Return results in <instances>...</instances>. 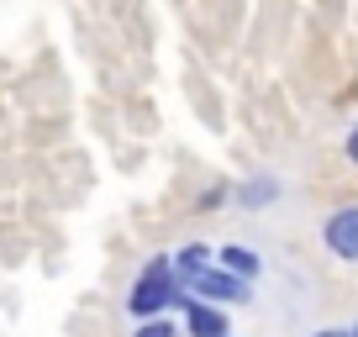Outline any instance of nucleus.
Masks as SVG:
<instances>
[{"instance_id":"f257e3e1","label":"nucleus","mask_w":358,"mask_h":337,"mask_svg":"<svg viewBox=\"0 0 358 337\" xmlns=\"http://www.w3.org/2000/svg\"><path fill=\"white\" fill-rule=\"evenodd\" d=\"M185 301H190V285L179 280L174 253H158V259H148L143 269H137L132 290H127V316H132V322H148V316L179 311Z\"/></svg>"},{"instance_id":"f03ea898","label":"nucleus","mask_w":358,"mask_h":337,"mask_svg":"<svg viewBox=\"0 0 358 337\" xmlns=\"http://www.w3.org/2000/svg\"><path fill=\"white\" fill-rule=\"evenodd\" d=\"M322 248L337 264L358 269V201H348V206H337V211L322 216Z\"/></svg>"},{"instance_id":"7ed1b4c3","label":"nucleus","mask_w":358,"mask_h":337,"mask_svg":"<svg viewBox=\"0 0 358 337\" xmlns=\"http://www.w3.org/2000/svg\"><path fill=\"white\" fill-rule=\"evenodd\" d=\"M190 295H201V301H216V306H248V301H253V280L232 274L227 264H211V269H206L201 280L190 285Z\"/></svg>"},{"instance_id":"20e7f679","label":"nucleus","mask_w":358,"mask_h":337,"mask_svg":"<svg viewBox=\"0 0 358 337\" xmlns=\"http://www.w3.org/2000/svg\"><path fill=\"white\" fill-rule=\"evenodd\" d=\"M179 311H185V332H190V337H232L227 306H216V301H201V295H190V301L179 306Z\"/></svg>"},{"instance_id":"39448f33","label":"nucleus","mask_w":358,"mask_h":337,"mask_svg":"<svg viewBox=\"0 0 358 337\" xmlns=\"http://www.w3.org/2000/svg\"><path fill=\"white\" fill-rule=\"evenodd\" d=\"M285 195V185H280V174H248L243 185H232V201H237V211H268V206Z\"/></svg>"},{"instance_id":"423d86ee","label":"nucleus","mask_w":358,"mask_h":337,"mask_svg":"<svg viewBox=\"0 0 358 337\" xmlns=\"http://www.w3.org/2000/svg\"><path fill=\"white\" fill-rule=\"evenodd\" d=\"M211 264H216V248H211V243H201V237H195V243H179V248H174V269H179V280H185V285H195L206 269H211Z\"/></svg>"},{"instance_id":"0eeeda50","label":"nucleus","mask_w":358,"mask_h":337,"mask_svg":"<svg viewBox=\"0 0 358 337\" xmlns=\"http://www.w3.org/2000/svg\"><path fill=\"white\" fill-rule=\"evenodd\" d=\"M216 264H227V269L243 274V280H258V274H264V253H258L253 243H222L216 248Z\"/></svg>"},{"instance_id":"6e6552de","label":"nucleus","mask_w":358,"mask_h":337,"mask_svg":"<svg viewBox=\"0 0 358 337\" xmlns=\"http://www.w3.org/2000/svg\"><path fill=\"white\" fill-rule=\"evenodd\" d=\"M132 337H190V332H185L174 316H148V322H137Z\"/></svg>"},{"instance_id":"1a4fd4ad","label":"nucleus","mask_w":358,"mask_h":337,"mask_svg":"<svg viewBox=\"0 0 358 337\" xmlns=\"http://www.w3.org/2000/svg\"><path fill=\"white\" fill-rule=\"evenodd\" d=\"M343 153H348V164H353V168H358V122H353V127H348V137H343Z\"/></svg>"},{"instance_id":"9d476101","label":"nucleus","mask_w":358,"mask_h":337,"mask_svg":"<svg viewBox=\"0 0 358 337\" xmlns=\"http://www.w3.org/2000/svg\"><path fill=\"white\" fill-rule=\"evenodd\" d=\"M306 337H353V327H316V332H306Z\"/></svg>"},{"instance_id":"9b49d317","label":"nucleus","mask_w":358,"mask_h":337,"mask_svg":"<svg viewBox=\"0 0 358 337\" xmlns=\"http://www.w3.org/2000/svg\"><path fill=\"white\" fill-rule=\"evenodd\" d=\"M353 337H358V322H353Z\"/></svg>"}]
</instances>
